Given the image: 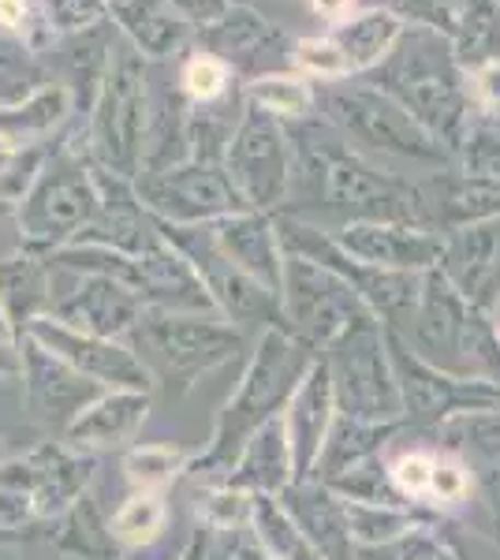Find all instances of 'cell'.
Masks as SVG:
<instances>
[{"instance_id": "obj_30", "label": "cell", "mask_w": 500, "mask_h": 560, "mask_svg": "<svg viewBox=\"0 0 500 560\" xmlns=\"http://www.w3.org/2000/svg\"><path fill=\"white\" fill-rule=\"evenodd\" d=\"M42 86H49L42 49L23 31L0 23V108L23 105Z\"/></svg>"}, {"instance_id": "obj_36", "label": "cell", "mask_w": 500, "mask_h": 560, "mask_svg": "<svg viewBox=\"0 0 500 560\" xmlns=\"http://www.w3.org/2000/svg\"><path fill=\"white\" fill-rule=\"evenodd\" d=\"M348 504V527L354 549H377L415 535V516L399 504H367V501H344Z\"/></svg>"}, {"instance_id": "obj_28", "label": "cell", "mask_w": 500, "mask_h": 560, "mask_svg": "<svg viewBox=\"0 0 500 560\" xmlns=\"http://www.w3.org/2000/svg\"><path fill=\"white\" fill-rule=\"evenodd\" d=\"M404 26L407 23L396 12H388V8H362V12H351L348 20L333 23L329 38L340 49L351 75H367V71H374L393 52Z\"/></svg>"}, {"instance_id": "obj_55", "label": "cell", "mask_w": 500, "mask_h": 560, "mask_svg": "<svg viewBox=\"0 0 500 560\" xmlns=\"http://www.w3.org/2000/svg\"><path fill=\"white\" fill-rule=\"evenodd\" d=\"M0 464H4V433H0Z\"/></svg>"}, {"instance_id": "obj_37", "label": "cell", "mask_w": 500, "mask_h": 560, "mask_svg": "<svg viewBox=\"0 0 500 560\" xmlns=\"http://www.w3.org/2000/svg\"><path fill=\"white\" fill-rule=\"evenodd\" d=\"M195 516L202 527L213 535H235V530H247L254 516V493L235 490L229 482H202L198 486Z\"/></svg>"}, {"instance_id": "obj_20", "label": "cell", "mask_w": 500, "mask_h": 560, "mask_svg": "<svg viewBox=\"0 0 500 560\" xmlns=\"http://www.w3.org/2000/svg\"><path fill=\"white\" fill-rule=\"evenodd\" d=\"M153 396L139 388H105L90 408L68 427L60 441H68L79 453H113V448H131L142 427L150 419Z\"/></svg>"}, {"instance_id": "obj_9", "label": "cell", "mask_w": 500, "mask_h": 560, "mask_svg": "<svg viewBox=\"0 0 500 560\" xmlns=\"http://www.w3.org/2000/svg\"><path fill=\"white\" fill-rule=\"evenodd\" d=\"M224 173L247 210L269 217L284 210L295 176V147L288 124L251 102L243 105L229 153H224Z\"/></svg>"}, {"instance_id": "obj_26", "label": "cell", "mask_w": 500, "mask_h": 560, "mask_svg": "<svg viewBox=\"0 0 500 560\" xmlns=\"http://www.w3.org/2000/svg\"><path fill=\"white\" fill-rule=\"evenodd\" d=\"M71 120H75V102H71L68 86L49 83L34 97H26L23 105L0 108V139H8L20 150L53 147Z\"/></svg>"}, {"instance_id": "obj_51", "label": "cell", "mask_w": 500, "mask_h": 560, "mask_svg": "<svg viewBox=\"0 0 500 560\" xmlns=\"http://www.w3.org/2000/svg\"><path fill=\"white\" fill-rule=\"evenodd\" d=\"M478 94L486 97L489 105H500V65H489L478 71Z\"/></svg>"}, {"instance_id": "obj_5", "label": "cell", "mask_w": 500, "mask_h": 560, "mask_svg": "<svg viewBox=\"0 0 500 560\" xmlns=\"http://www.w3.org/2000/svg\"><path fill=\"white\" fill-rule=\"evenodd\" d=\"M150 124V65L124 38L113 49L105 83L90 105L86 120L68 124V131L86 147L94 165L124 179H139Z\"/></svg>"}, {"instance_id": "obj_50", "label": "cell", "mask_w": 500, "mask_h": 560, "mask_svg": "<svg viewBox=\"0 0 500 560\" xmlns=\"http://www.w3.org/2000/svg\"><path fill=\"white\" fill-rule=\"evenodd\" d=\"M31 15H34V0H0V23L15 26V31H31Z\"/></svg>"}, {"instance_id": "obj_33", "label": "cell", "mask_w": 500, "mask_h": 560, "mask_svg": "<svg viewBox=\"0 0 500 560\" xmlns=\"http://www.w3.org/2000/svg\"><path fill=\"white\" fill-rule=\"evenodd\" d=\"M113 4L108 0H34V15H31V38L38 49H45L49 42L68 38V34H83L94 26L108 23Z\"/></svg>"}, {"instance_id": "obj_27", "label": "cell", "mask_w": 500, "mask_h": 560, "mask_svg": "<svg viewBox=\"0 0 500 560\" xmlns=\"http://www.w3.org/2000/svg\"><path fill=\"white\" fill-rule=\"evenodd\" d=\"M0 311L15 337L49 314V255L23 250L0 261Z\"/></svg>"}, {"instance_id": "obj_39", "label": "cell", "mask_w": 500, "mask_h": 560, "mask_svg": "<svg viewBox=\"0 0 500 560\" xmlns=\"http://www.w3.org/2000/svg\"><path fill=\"white\" fill-rule=\"evenodd\" d=\"M45 158H49V147H31V150H20L12 147L8 139H0V198H20L31 191L34 176L42 173Z\"/></svg>"}, {"instance_id": "obj_54", "label": "cell", "mask_w": 500, "mask_h": 560, "mask_svg": "<svg viewBox=\"0 0 500 560\" xmlns=\"http://www.w3.org/2000/svg\"><path fill=\"white\" fill-rule=\"evenodd\" d=\"M0 332H12V325H8V318H4V311H0ZM15 337V332H12Z\"/></svg>"}, {"instance_id": "obj_44", "label": "cell", "mask_w": 500, "mask_h": 560, "mask_svg": "<svg viewBox=\"0 0 500 560\" xmlns=\"http://www.w3.org/2000/svg\"><path fill=\"white\" fill-rule=\"evenodd\" d=\"M168 4L176 8L195 31H206V26H213L217 20H224V15L232 12L235 0H168Z\"/></svg>"}, {"instance_id": "obj_4", "label": "cell", "mask_w": 500, "mask_h": 560, "mask_svg": "<svg viewBox=\"0 0 500 560\" xmlns=\"http://www.w3.org/2000/svg\"><path fill=\"white\" fill-rule=\"evenodd\" d=\"M362 79L396 97L433 139H449L463 120V75L456 52L430 23L404 26L393 52Z\"/></svg>"}, {"instance_id": "obj_1", "label": "cell", "mask_w": 500, "mask_h": 560, "mask_svg": "<svg viewBox=\"0 0 500 560\" xmlns=\"http://www.w3.org/2000/svg\"><path fill=\"white\" fill-rule=\"evenodd\" d=\"M295 147L292 195L280 213L336 232L351 221H418V187L377 168L322 116L288 124Z\"/></svg>"}, {"instance_id": "obj_18", "label": "cell", "mask_w": 500, "mask_h": 560, "mask_svg": "<svg viewBox=\"0 0 500 560\" xmlns=\"http://www.w3.org/2000/svg\"><path fill=\"white\" fill-rule=\"evenodd\" d=\"M135 295L147 303V311L217 314L202 277L168 236L142 258H135Z\"/></svg>"}, {"instance_id": "obj_22", "label": "cell", "mask_w": 500, "mask_h": 560, "mask_svg": "<svg viewBox=\"0 0 500 560\" xmlns=\"http://www.w3.org/2000/svg\"><path fill=\"white\" fill-rule=\"evenodd\" d=\"M336 415H340V408H336V396H333L329 366L317 355L314 366L306 370V377L299 382L295 396L284 408V427H288V441H292L299 478L314 475V464H317V456H322L325 441H329Z\"/></svg>"}, {"instance_id": "obj_47", "label": "cell", "mask_w": 500, "mask_h": 560, "mask_svg": "<svg viewBox=\"0 0 500 560\" xmlns=\"http://www.w3.org/2000/svg\"><path fill=\"white\" fill-rule=\"evenodd\" d=\"M176 560H221V549H217V535L209 527H202V523H198V527L187 535L184 549H179Z\"/></svg>"}, {"instance_id": "obj_25", "label": "cell", "mask_w": 500, "mask_h": 560, "mask_svg": "<svg viewBox=\"0 0 500 560\" xmlns=\"http://www.w3.org/2000/svg\"><path fill=\"white\" fill-rule=\"evenodd\" d=\"M45 527H49L45 541H49L63 560H124L127 557L120 549V541L113 538V516H105L94 490H86L60 520L45 523Z\"/></svg>"}, {"instance_id": "obj_56", "label": "cell", "mask_w": 500, "mask_h": 560, "mask_svg": "<svg viewBox=\"0 0 500 560\" xmlns=\"http://www.w3.org/2000/svg\"><path fill=\"white\" fill-rule=\"evenodd\" d=\"M235 4H254V0H235Z\"/></svg>"}, {"instance_id": "obj_15", "label": "cell", "mask_w": 500, "mask_h": 560, "mask_svg": "<svg viewBox=\"0 0 500 560\" xmlns=\"http://www.w3.org/2000/svg\"><path fill=\"white\" fill-rule=\"evenodd\" d=\"M20 388H23V408L38 427L63 438L71 422L83 415L97 396L105 393L97 382H90L86 374H79L75 366H68L63 359L53 355L49 348H42L34 337H20Z\"/></svg>"}, {"instance_id": "obj_48", "label": "cell", "mask_w": 500, "mask_h": 560, "mask_svg": "<svg viewBox=\"0 0 500 560\" xmlns=\"http://www.w3.org/2000/svg\"><path fill=\"white\" fill-rule=\"evenodd\" d=\"M221 560H272L266 549L258 546V538L247 530H235V535H229V546H224Z\"/></svg>"}, {"instance_id": "obj_10", "label": "cell", "mask_w": 500, "mask_h": 560, "mask_svg": "<svg viewBox=\"0 0 500 560\" xmlns=\"http://www.w3.org/2000/svg\"><path fill=\"white\" fill-rule=\"evenodd\" d=\"M280 314H284V329L322 355L354 322L367 318L370 306L340 273L299 255H284Z\"/></svg>"}, {"instance_id": "obj_21", "label": "cell", "mask_w": 500, "mask_h": 560, "mask_svg": "<svg viewBox=\"0 0 500 560\" xmlns=\"http://www.w3.org/2000/svg\"><path fill=\"white\" fill-rule=\"evenodd\" d=\"M206 232L224 258L235 261L243 273L280 295V284H284V247H280L277 224H272L269 213L243 210L224 217V221L206 224Z\"/></svg>"}, {"instance_id": "obj_6", "label": "cell", "mask_w": 500, "mask_h": 560, "mask_svg": "<svg viewBox=\"0 0 500 560\" xmlns=\"http://www.w3.org/2000/svg\"><path fill=\"white\" fill-rule=\"evenodd\" d=\"M127 345L150 370L153 385L187 388L209 370L232 363L240 351H251L254 337L235 329L221 314L147 311L131 329Z\"/></svg>"}, {"instance_id": "obj_8", "label": "cell", "mask_w": 500, "mask_h": 560, "mask_svg": "<svg viewBox=\"0 0 500 560\" xmlns=\"http://www.w3.org/2000/svg\"><path fill=\"white\" fill-rule=\"evenodd\" d=\"M325 366H329V382L336 408L348 419L377 422V427H393L404 415V396H399L393 351H388V329L374 314L359 318L322 351Z\"/></svg>"}, {"instance_id": "obj_41", "label": "cell", "mask_w": 500, "mask_h": 560, "mask_svg": "<svg viewBox=\"0 0 500 560\" xmlns=\"http://www.w3.org/2000/svg\"><path fill=\"white\" fill-rule=\"evenodd\" d=\"M433 464L438 459L426 453H404L388 464V478H393L396 493L407 497V501H418V497H430V482H433Z\"/></svg>"}, {"instance_id": "obj_32", "label": "cell", "mask_w": 500, "mask_h": 560, "mask_svg": "<svg viewBox=\"0 0 500 560\" xmlns=\"http://www.w3.org/2000/svg\"><path fill=\"white\" fill-rule=\"evenodd\" d=\"M168 527V501L165 493L135 490L127 493L113 512V538L120 541L124 553H139L165 538Z\"/></svg>"}, {"instance_id": "obj_53", "label": "cell", "mask_w": 500, "mask_h": 560, "mask_svg": "<svg viewBox=\"0 0 500 560\" xmlns=\"http://www.w3.org/2000/svg\"><path fill=\"white\" fill-rule=\"evenodd\" d=\"M179 553H168V549H158V546H150V549H139V553H127L124 560H176Z\"/></svg>"}, {"instance_id": "obj_42", "label": "cell", "mask_w": 500, "mask_h": 560, "mask_svg": "<svg viewBox=\"0 0 500 560\" xmlns=\"http://www.w3.org/2000/svg\"><path fill=\"white\" fill-rule=\"evenodd\" d=\"M354 560H449L444 549H438L433 541L418 538V535H407L393 541V546H377V549H359Z\"/></svg>"}, {"instance_id": "obj_49", "label": "cell", "mask_w": 500, "mask_h": 560, "mask_svg": "<svg viewBox=\"0 0 500 560\" xmlns=\"http://www.w3.org/2000/svg\"><path fill=\"white\" fill-rule=\"evenodd\" d=\"M23 370V355H20V337L12 332H0V382H20Z\"/></svg>"}, {"instance_id": "obj_57", "label": "cell", "mask_w": 500, "mask_h": 560, "mask_svg": "<svg viewBox=\"0 0 500 560\" xmlns=\"http://www.w3.org/2000/svg\"><path fill=\"white\" fill-rule=\"evenodd\" d=\"M108 4H116V0H108Z\"/></svg>"}, {"instance_id": "obj_45", "label": "cell", "mask_w": 500, "mask_h": 560, "mask_svg": "<svg viewBox=\"0 0 500 560\" xmlns=\"http://www.w3.org/2000/svg\"><path fill=\"white\" fill-rule=\"evenodd\" d=\"M467 173L500 176V139H493V135H475V139H467Z\"/></svg>"}, {"instance_id": "obj_12", "label": "cell", "mask_w": 500, "mask_h": 560, "mask_svg": "<svg viewBox=\"0 0 500 560\" xmlns=\"http://www.w3.org/2000/svg\"><path fill=\"white\" fill-rule=\"evenodd\" d=\"M161 229H165V224H161ZM165 236L190 258V266L202 277L209 300H213L217 314H221L224 322H232L235 329L251 332V337L284 325L280 295L269 292L266 284H258V280L243 273L235 261L224 258L221 250L213 247V240H209L206 224L202 229H165Z\"/></svg>"}, {"instance_id": "obj_13", "label": "cell", "mask_w": 500, "mask_h": 560, "mask_svg": "<svg viewBox=\"0 0 500 560\" xmlns=\"http://www.w3.org/2000/svg\"><path fill=\"white\" fill-rule=\"evenodd\" d=\"M135 191L165 229H202V224L247 210L229 173L221 165H198V161L142 173L135 179Z\"/></svg>"}, {"instance_id": "obj_35", "label": "cell", "mask_w": 500, "mask_h": 560, "mask_svg": "<svg viewBox=\"0 0 500 560\" xmlns=\"http://www.w3.org/2000/svg\"><path fill=\"white\" fill-rule=\"evenodd\" d=\"M247 90V102L266 108L277 120L284 124H299L317 116V86L299 71H280V75H266L254 79V83H243Z\"/></svg>"}, {"instance_id": "obj_3", "label": "cell", "mask_w": 500, "mask_h": 560, "mask_svg": "<svg viewBox=\"0 0 500 560\" xmlns=\"http://www.w3.org/2000/svg\"><path fill=\"white\" fill-rule=\"evenodd\" d=\"M317 86V116L329 120L367 161L396 176V165H433L441 139H433L396 97L370 79L351 75Z\"/></svg>"}, {"instance_id": "obj_52", "label": "cell", "mask_w": 500, "mask_h": 560, "mask_svg": "<svg viewBox=\"0 0 500 560\" xmlns=\"http://www.w3.org/2000/svg\"><path fill=\"white\" fill-rule=\"evenodd\" d=\"M311 4H314V12L322 15V20L340 23V20H348V15H351L354 0H311Z\"/></svg>"}, {"instance_id": "obj_34", "label": "cell", "mask_w": 500, "mask_h": 560, "mask_svg": "<svg viewBox=\"0 0 500 560\" xmlns=\"http://www.w3.org/2000/svg\"><path fill=\"white\" fill-rule=\"evenodd\" d=\"M190 464H195V456L172 441H147V445L124 448V478L135 490L165 493L176 478L190 471Z\"/></svg>"}, {"instance_id": "obj_23", "label": "cell", "mask_w": 500, "mask_h": 560, "mask_svg": "<svg viewBox=\"0 0 500 560\" xmlns=\"http://www.w3.org/2000/svg\"><path fill=\"white\" fill-rule=\"evenodd\" d=\"M277 501L284 504V512L299 523V530H303L329 560L359 557V549H354V541H351V527H348V504H344V497L329 490L325 482H317V478H299V482H292L277 497Z\"/></svg>"}, {"instance_id": "obj_40", "label": "cell", "mask_w": 500, "mask_h": 560, "mask_svg": "<svg viewBox=\"0 0 500 560\" xmlns=\"http://www.w3.org/2000/svg\"><path fill=\"white\" fill-rule=\"evenodd\" d=\"M295 71L311 79V83H336V79H351V71H348V65H344L340 49L333 45L329 34L295 38Z\"/></svg>"}, {"instance_id": "obj_38", "label": "cell", "mask_w": 500, "mask_h": 560, "mask_svg": "<svg viewBox=\"0 0 500 560\" xmlns=\"http://www.w3.org/2000/svg\"><path fill=\"white\" fill-rule=\"evenodd\" d=\"M176 79H179V90L187 94L190 105L221 102V97H229V94H235V90L243 86L240 79L232 75L229 65H221V60H217L213 52L198 49V45L187 52L184 60H179Z\"/></svg>"}, {"instance_id": "obj_29", "label": "cell", "mask_w": 500, "mask_h": 560, "mask_svg": "<svg viewBox=\"0 0 500 560\" xmlns=\"http://www.w3.org/2000/svg\"><path fill=\"white\" fill-rule=\"evenodd\" d=\"M388 430L393 427H377V422H359V419H348V415H336L329 441H325L311 478L329 486V482H336V478L374 464V459H381V448H385Z\"/></svg>"}, {"instance_id": "obj_2", "label": "cell", "mask_w": 500, "mask_h": 560, "mask_svg": "<svg viewBox=\"0 0 500 560\" xmlns=\"http://www.w3.org/2000/svg\"><path fill=\"white\" fill-rule=\"evenodd\" d=\"M314 359L317 351L292 337L284 325L258 332L247 363H243L240 382H235L232 396L224 400V408L217 411L209 445L195 456L187 475L198 478V482H221L254 433L277 419V415H284L288 400L295 396V388L306 377V370L314 366Z\"/></svg>"}, {"instance_id": "obj_19", "label": "cell", "mask_w": 500, "mask_h": 560, "mask_svg": "<svg viewBox=\"0 0 500 560\" xmlns=\"http://www.w3.org/2000/svg\"><path fill=\"white\" fill-rule=\"evenodd\" d=\"M108 20L147 65H179L198 42V31L168 0H116Z\"/></svg>"}, {"instance_id": "obj_43", "label": "cell", "mask_w": 500, "mask_h": 560, "mask_svg": "<svg viewBox=\"0 0 500 560\" xmlns=\"http://www.w3.org/2000/svg\"><path fill=\"white\" fill-rule=\"evenodd\" d=\"M23 250H31V243H26V232L20 221V202L0 198V261L23 255Z\"/></svg>"}, {"instance_id": "obj_7", "label": "cell", "mask_w": 500, "mask_h": 560, "mask_svg": "<svg viewBox=\"0 0 500 560\" xmlns=\"http://www.w3.org/2000/svg\"><path fill=\"white\" fill-rule=\"evenodd\" d=\"M97 210H102V195H97L94 161L86 158V150L71 147L60 135L49 147V158L34 176L31 191L20 198L26 243L31 250L53 255L83 236Z\"/></svg>"}, {"instance_id": "obj_46", "label": "cell", "mask_w": 500, "mask_h": 560, "mask_svg": "<svg viewBox=\"0 0 500 560\" xmlns=\"http://www.w3.org/2000/svg\"><path fill=\"white\" fill-rule=\"evenodd\" d=\"M467 493V475H463L460 464H444L438 459L433 464V482H430V497L433 501H460V497Z\"/></svg>"}, {"instance_id": "obj_14", "label": "cell", "mask_w": 500, "mask_h": 560, "mask_svg": "<svg viewBox=\"0 0 500 560\" xmlns=\"http://www.w3.org/2000/svg\"><path fill=\"white\" fill-rule=\"evenodd\" d=\"M195 45L229 65L240 83L295 71V38L254 4H232L224 20L198 31Z\"/></svg>"}, {"instance_id": "obj_11", "label": "cell", "mask_w": 500, "mask_h": 560, "mask_svg": "<svg viewBox=\"0 0 500 560\" xmlns=\"http://www.w3.org/2000/svg\"><path fill=\"white\" fill-rule=\"evenodd\" d=\"M142 314H147V303L120 280L63 266L49 255V314L45 318L90 332V337L127 340Z\"/></svg>"}, {"instance_id": "obj_31", "label": "cell", "mask_w": 500, "mask_h": 560, "mask_svg": "<svg viewBox=\"0 0 500 560\" xmlns=\"http://www.w3.org/2000/svg\"><path fill=\"white\" fill-rule=\"evenodd\" d=\"M251 535L272 560H329L311 538L299 530V523L288 516L277 497H254Z\"/></svg>"}, {"instance_id": "obj_17", "label": "cell", "mask_w": 500, "mask_h": 560, "mask_svg": "<svg viewBox=\"0 0 500 560\" xmlns=\"http://www.w3.org/2000/svg\"><path fill=\"white\" fill-rule=\"evenodd\" d=\"M351 261L388 273H426L441 261V240L418 221H351L333 232Z\"/></svg>"}, {"instance_id": "obj_24", "label": "cell", "mask_w": 500, "mask_h": 560, "mask_svg": "<svg viewBox=\"0 0 500 560\" xmlns=\"http://www.w3.org/2000/svg\"><path fill=\"white\" fill-rule=\"evenodd\" d=\"M221 482L235 486V490H247L254 497H280L288 486L299 482L284 415H277V419L254 433Z\"/></svg>"}, {"instance_id": "obj_16", "label": "cell", "mask_w": 500, "mask_h": 560, "mask_svg": "<svg viewBox=\"0 0 500 560\" xmlns=\"http://www.w3.org/2000/svg\"><path fill=\"white\" fill-rule=\"evenodd\" d=\"M26 337H34L42 348H49L53 355L63 359L68 366H75L79 374H86L90 382L102 388H139V393H153V377L142 366V359L135 355L127 340H108V337H90V332L68 329V325L38 318L26 329Z\"/></svg>"}]
</instances>
